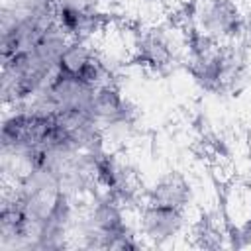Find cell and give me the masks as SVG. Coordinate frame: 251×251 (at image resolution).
I'll use <instances>...</instances> for the list:
<instances>
[{
  "mask_svg": "<svg viewBox=\"0 0 251 251\" xmlns=\"http://www.w3.org/2000/svg\"><path fill=\"white\" fill-rule=\"evenodd\" d=\"M186 200V184L180 178H165L161 180L155 190H153V202L157 206H167V208H180L182 202Z\"/></svg>",
  "mask_w": 251,
  "mask_h": 251,
  "instance_id": "2",
  "label": "cell"
},
{
  "mask_svg": "<svg viewBox=\"0 0 251 251\" xmlns=\"http://www.w3.org/2000/svg\"><path fill=\"white\" fill-rule=\"evenodd\" d=\"M180 214L176 208L157 206L151 204V208L143 214V231L147 237L153 239H169L178 233L180 229Z\"/></svg>",
  "mask_w": 251,
  "mask_h": 251,
  "instance_id": "1",
  "label": "cell"
}]
</instances>
